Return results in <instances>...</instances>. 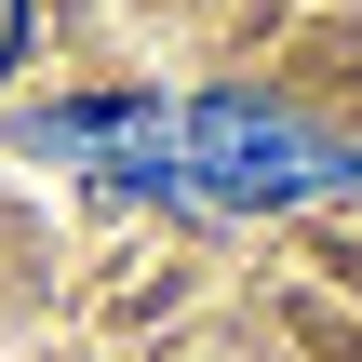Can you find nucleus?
I'll return each instance as SVG.
<instances>
[{
	"mask_svg": "<svg viewBox=\"0 0 362 362\" xmlns=\"http://www.w3.org/2000/svg\"><path fill=\"white\" fill-rule=\"evenodd\" d=\"M27 67V0H0V81Z\"/></svg>",
	"mask_w": 362,
	"mask_h": 362,
	"instance_id": "1",
	"label": "nucleus"
}]
</instances>
